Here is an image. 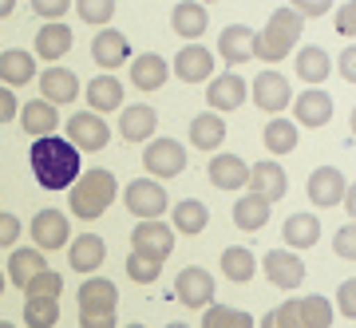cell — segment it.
<instances>
[{
	"label": "cell",
	"instance_id": "obj_1",
	"mask_svg": "<svg viewBox=\"0 0 356 328\" xmlns=\"http://www.w3.org/2000/svg\"><path fill=\"white\" fill-rule=\"evenodd\" d=\"M28 163H32V174L44 190H72L79 174H83V163H79V151L60 135H48V139H36L32 151H28Z\"/></svg>",
	"mask_w": 356,
	"mask_h": 328
},
{
	"label": "cell",
	"instance_id": "obj_2",
	"mask_svg": "<svg viewBox=\"0 0 356 328\" xmlns=\"http://www.w3.org/2000/svg\"><path fill=\"white\" fill-rule=\"evenodd\" d=\"M301 24H305V20L293 13L289 4H285V8H277V13L266 20V28H261V32H254V40H250V60L281 63L293 48H297V40H301Z\"/></svg>",
	"mask_w": 356,
	"mask_h": 328
},
{
	"label": "cell",
	"instance_id": "obj_3",
	"mask_svg": "<svg viewBox=\"0 0 356 328\" xmlns=\"http://www.w3.org/2000/svg\"><path fill=\"white\" fill-rule=\"evenodd\" d=\"M115 190H119V182H115L111 170L91 166V170H83V174L72 182V190H67V206H72V214H76L79 222H95V218H103L107 214V206L115 202Z\"/></svg>",
	"mask_w": 356,
	"mask_h": 328
},
{
	"label": "cell",
	"instance_id": "obj_4",
	"mask_svg": "<svg viewBox=\"0 0 356 328\" xmlns=\"http://www.w3.org/2000/svg\"><path fill=\"white\" fill-rule=\"evenodd\" d=\"M79 328H115L119 325V285L107 277H88L79 285Z\"/></svg>",
	"mask_w": 356,
	"mask_h": 328
},
{
	"label": "cell",
	"instance_id": "obj_5",
	"mask_svg": "<svg viewBox=\"0 0 356 328\" xmlns=\"http://www.w3.org/2000/svg\"><path fill=\"white\" fill-rule=\"evenodd\" d=\"M123 206H127L139 222H159V218L170 210V198H166L163 182H154V178H135V182H127V190H123Z\"/></svg>",
	"mask_w": 356,
	"mask_h": 328
},
{
	"label": "cell",
	"instance_id": "obj_6",
	"mask_svg": "<svg viewBox=\"0 0 356 328\" xmlns=\"http://www.w3.org/2000/svg\"><path fill=\"white\" fill-rule=\"evenodd\" d=\"M186 151H182V142L178 139H151L147 142V151H143V170L147 178L154 182H163V178H178L186 170Z\"/></svg>",
	"mask_w": 356,
	"mask_h": 328
},
{
	"label": "cell",
	"instance_id": "obj_7",
	"mask_svg": "<svg viewBox=\"0 0 356 328\" xmlns=\"http://www.w3.org/2000/svg\"><path fill=\"white\" fill-rule=\"evenodd\" d=\"M250 99H254V107H261L266 115L277 119V115L293 103V88H289V79L281 76V72L266 67V72H257L254 83H250Z\"/></svg>",
	"mask_w": 356,
	"mask_h": 328
},
{
	"label": "cell",
	"instance_id": "obj_8",
	"mask_svg": "<svg viewBox=\"0 0 356 328\" xmlns=\"http://www.w3.org/2000/svg\"><path fill=\"white\" fill-rule=\"evenodd\" d=\"M28 233H32V249L56 253L72 241V222H67V214H60V210H40V214L28 222Z\"/></svg>",
	"mask_w": 356,
	"mask_h": 328
},
{
	"label": "cell",
	"instance_id": "obj_9",
	"mask_svg": "<svg viewBox=\"0 0 356 328\" xmlns=\"http://www.w3.org/2000/svg\"><path fill=\"white\" fill-rule=\"evenodd\" d=\"M67 142L76 147V151H103L107 142H111V126H107V119L103 115H91V111H76L72 119H67Z\"/></svg>",
	"mask_w": 356,
	"mask_h": 328
},
{
	"label": "cell",
	"instance_id": "obj_10",
	"mask_svg": "<svg viewBox=\"0 0 356 328\" xmlns=\"http://www.w3.org/2000/svg\"><path fill=\"white\" fill-rule=\"evenodd\" d=\"M214 273L202 265H186L182 273L175 277V297L186 309H206V304H214Z\"/></svg>",
	"mask_w": 356,
	"mask_h": 328
},
{
	"label": "cell",
	"instance_id": "obj_11",
	"mask_svg": "<svg viewBox=\"0 0 356 328\" xmlns=\"http://www.w3.org/2000/svg\"><path fill=\"white\" fill-rule=\"evenodd\" d=\"M261 273H266L269 285H277L285 293H293L297 285H305V261L289 249H269L261 257Z\"/></svg>",
	"mask_w": 356,
	"mask_h": 328
},
{
	"label": "cell",
	"instance_id": "obj_12",
	"mask_svg": "<svg viewBox=\"0 0 356 328\" xmlns=\"http://www.w3.org/2000/svg\"><path fill=\"white\" fill-rule=\"evenodd\" d=\"M131 249L143 257H154V261H166L175 253V229L166 222H139L131 229Z\"/></svg>",
	"mask_w": 356,
	"mask_h": 328
},
{
	"label": "cell",
	"instance_id": "obj_13",
	"mask_svg": "<svg viewBox=\"0 0 356 328\" xmlns=\"http://www.w3.org/2000/svg\"><path fill=\"white\" fill-rule=\"evenodd\" d=\"M170 72H175L182 83H210L214 79V51L202 48V44H186L170 60Z\"/></svg>",
	"mask_w": 356,
	"mask_h": 328
},
{
	"label": "cell",
	"instance_id": "obj_14",
	"mask_svg": "<svg viewBox=\"0 0 356 328\" xmlns=\"http://www.w3.org/2000/svg\"><path fill=\"white\" fill-rule=\"evenodd\" d=\"M344 190H348V178H344L337 166H317V170L309 174V182H305L309 202L321 206V210H329V206H341Z\"/></svg>",
	"mask_w": 356,
	"mask_h": 328
},
{
	"label": "cell",
	"instance_id": "obj_15",
	"mask_svg": "<svg viewBox=\"0 0 356 328\" xmlns=\"http://www.w3.org/2000/svg\"><path fill=\"white\" fill-rule=\"evenodd\" d=\"M285 190H289V174L281 170V163L273 158H261V163L250 166V194H257L261 202H281L285 198Z\"/></svg>",
	"mask_w": 356,
	"mask_h": 328
},
{
	"label": "cell",
	"instance_id": "obj_16",
	"mask_svg": "<svg viewBox=\"0 0 356 328\" xmlns=\"http://www.w3.org/2000/svg\"><path fill=\"white\" fill-rule=\"evenodd\" d=\"M206 103L214 115H226V111H238L245 103V79L238 72H222L206 83Z\"/></svg>",
	"mask_w": 356,
	"mask_h": 328
},
{
	"label": "cell",
	"instance_id": "obj_17",
	"mask_svg": "<svg viewBox=\"0 0 356 328\" xmlns=\"http://www.w3.org/2000/svg\"><path fill=\"white\" fill-rule=\"evenodd\" d=\"M91 60L103 67V76H111L119 63L131 60L127 36H123L119 28H99V32H95V40H91Z\"/></svg>",
	"mask_w": 356,
	"mask_h": 328
},
{
	"label": "cell",
	"instance_id": "obj_18",
	"mask_svg": "<svg viewBox=\"0 0 356 328\" xmlns=\"http://www.w3.org/2000/svg\"><path fill=\"white\" fill-rule=\"evenodd\" d=\"M206 178L214 182V190H226V194H238L250 182V166H245L242 154H214L210 166H206Z\"/></svg>",
	"mask_w": 356,
	"mask_h": 328
},
{
	"label": "cell",
	"instance_id": "obj_19",
	"mask_svg": "<svg viewBox=\"0 0 356 328\" xmlns=\"http://www.w3.org/2000/svg\"><path fill=\"white\" fill-rule=\"evenodd\" d=\"M293 123H297V131L301 126H309V131H317V126H325L332 119V95L329 91H321V88H309L305 95H297L293 99Z\"/></svg>",
	"mask_w": 356,
	"mask_h": 328
},
{
	"label": "cell",
	"instance_id": "obj_20",
	"mask_svg": "<svg viewBox=\"0 0 356 328\" xmlns=\"http://www.w3.org/2000/svg\"><path fill=\"white\" fill-rule=\"evenodd\" d=\"M67 261H72L76 273L91 277V273L107 261V241H103L99 233H79V238L67 241Z\"/></svg>",
	"mask_w": 356,
	"mask_h": 328
},
{
	"label": "cell",
	"instance_id": "obj_21",
	"mask_svg": "<svg viewBox=\"0 0 356 328\" xmlns=\"http://www.w3.org/2000/svg\"><path fill=\"white\" fill-rule=\"evenodd\" d=\"M40 99L51 107H64V103L79 99V76L72 67H48L40 76Z\"/></svg>",
	"mask_w": 356,
	"mask_h": 328
},
{
	"label": "cell",
	"instance_id": "obj_22",
	"mask_svg": "<svg viewBox=\"0 0 356 328\" xmlns=\"http://www.w3.org/2000/svg\"><path fill=\"white\" fill-rule=\"evenodd\" d=\"M154 131H159V115H154L151 103H131V107H123V115H119V135L127 142H151Z\"/></svg>",
	"mask_w": 356,
	"mask_h": 328
},
{
	"label": "cell",
	"instance_id": "obj_23",
	"mask_svg": "<svg viewBox=\"0 0 356 328\" xmlns=\"http://www.w3.org/2000/svg\"><path fill=\"white\" fill-rule=\"evenodd\" d=\"M36 79V56L24 48H8L0 51V88H24Z\"/></svg>",
	"mask_w": 356,
	"mask_h": 328
},
{
	"label": "cell",
	"instance_id": "obj_24",
	"mask_svg": "<svg viewBox=\"0 0 356 328\" xmlns=\"http://www.w3.org/2000/svg\"><path fill=\"white\" fill-rule=\"evenodd\" d=\"M166 79H170V63H166L159 51H143V56L131 60V83H135L139 91L151 95V91L163 88Z\"/></svg>",
	"mask_w": 356,
	"mask_h": 328
},
{
	"label": "cell",
	"instance_id": "obj_25",
	"mask_svg": "<svg viewBox=\"0 0 356 328\" xmlns=\"http://www.w3.org/2000/svg\"><path fill=\"white\" fill-rule=\"evenodd\" d=\"M170 28L178 32V40L206 36V28H210V8L198 4V0H182V4H175V13H170Z\"/></svg>",
	"mask_w": 356,
	"mask_h": 328
},
{
	"label": "cell",
	"instance_id": "obj_26",
	"mask_svg": "<svg viewBox=\"0 0 356 328\" xmlns=\"http://www.w3.org/2000/svg\"><path fill=\"white\" fill-rule=\"evenodd\" d=\"M206 226H210V210H206V202H198V198H182V202L170 210V229H175V238L178 233H182V238H198Z\"/></svg>",
	"mask_w": 356,
	"mask_h": 328
},
{
	"label": "cell",
	"instance_id": "obj_27",
	"mask_svg": "<svg viewBox=\"0 0 356 328\" xmlns=\"http://www.w3.org/2000/svg\"><path fill=\"white\" fill-rule=\"evenodd\" d=\"M191 147H198V151H210L214 154L222 142H226V119L214 111H202V115H194L191 119Z\"/></svg>",
	"mask_w": 356,
	"mask_h": 328
},
{
	"label": "cell",
	"instance_id": "obj_28",
	"mask_svg": "<svg viewBox=\"0 0 356 328\" xmlns=\"http://www.w3.org/2000/svg\"><path fill=\"white\" fill-rule=\"evenodd\" d=\"M281 238L289 249H313L321 241V218L317 214H289L285 218V226H281Z\"/></svg>",
	"mask_w": 356,
	"mask_h": 328
},
{
	"label": "cell",
	"instance_id": "obj_29",
	"mask_svg": "<svg viewBox=\"0 0 356 328\" xmlns=\"http://www.w3.org/2000/svg\"><path fill=\"white\" fill-rule=\"evenodd\" d=\"M250 40H254V28L245 24H229L218 32V56L222 63L238 67V63H250Z\"/></svg>",
	"mask_w": 356,
	"mask_h": 328
},
{
	"label": "cell",
	"instance_id": "obj_30",
	"mask_svg": "<svg viewBox=\"0 0 356 328\" xmlns=\"http://www.w3.org/2000/svg\"><path fill=\"white\" fill-rule=\"evenodd\" d=\"M218 269H222V277L234 281V285H250L257 273V257L245 245H226L222 257H218Z\"/></svg>",
	"mask_w": 356,
	"mask_h": 328
},
{
	"label": "cell",
	"instance_id": "obj_31",
	"mask_svg": "<svg viewBox=\"0 0 356 328\" xmlns=\"http://www.w3.org/2000/svg\"><path fill=\"white\" fill-rule=\"evenodd\" d=\"M16 119H20V126H24V135H32V139H48V135H56V126H60L56 107L44 103V99L24 103V111L16 115Z\"/></svg>",
	"mask_w": 356,
	"mask_h": 328
},
{
	"label": "cell",
	"instance_id": "obj_32",
	"mask_svg": "<svg viewBox=\"0 0 356 328\" xmlns=\"http://www.w3.org/2000/svg\"><path fill=\"white\" fill-rule=\"evenodd\" d=\"M88 107L91 115H107L123 107V83L115 76H95L88 79Z\"/></svg>",
	"mask_w": 356,
	"mask_h": 328
},
{
	"label": "cell",
	"instance_id": "obj_33",
	"mask_svg": "<svg viewBox=\"0 0 356 328\" xmlns=\"http://www.w3.org/2000/svg\"><path fill=\"white\" fill-rule=\"evenodd\" d=\"M67 51H72V28L67 24H44L36 32V56L44 63L56 67V60H64Z\"/></svg>",
	"mask_w": 356,
	"mask_h": 328
},
{
	"label": "cell",
	"instance_id": "obj_34",
	"mask_svg": "<svg viewBox=\"0 0 356 328\" xmlns=\"http://www.w3.org/2000/svg\"><path fill=\"white\" fill-rule=\"evenodd\" d=\"M261 142H266V151L273 154V158H281V154H293L297 151V142H301V131H297V123L293 119H269L266 131H261Z\"/></svg>",
	"mask_w": 356,
	"mask_h": 328
},
{
	"label": "cell",
	"instance_id": "obj_35",
	"mask_svg": "<svg viewBox=\"0 0 356 328\" xmlns=\"http://www.w3.org/2000/svg\"><path fill=\"white\" fill-rule=\"evenodd\" d=\"M293 67H297V76L305 79L309 88H321V83H325V79L332 76V60H329V51L317 48V44H309V48L297 51V63H293Z\"/></svg>",
	"mask_w": 356,
	"mask_h": 328
},
{
	"label": "cell",
	"instance_id": "obj_36",
	"mask_svg": "<svg viewBox=\"0 0 356 328\" xmlns=\"http://www.w3.org/2000/svg\"><path fill=\"white\" fill-rule=\"evenodd\" d=\"M269 214H273V206L261 202V198H257V194H250V190H245L242 198L234 202V226L245 229V233H257V229H266Z\"/></svg>",
	"mask_w": 356,
	"mask_h": 328
},
{
	"label": "cell",
	"instance_id": "obj_37",
	"mask_svg": "<svg viewBox=\"0 0 356 328\" xmlns=\"http://www.w3.org/2000/svg\"><path fill=\"white\" fill-rule=\"evenodd\" d=\"M44 269H48V261H44V253L32 249V245L13 249V257H8V281H13L16 289H24L28 281L36 277V273H44Z\"/></svg>",
	"mask_w": 356,
	"mask_h": 328
},
{
	"label": "cell",
	"instance_id": "obj_38",
	"mask_svg": "<svg viewBox=\"0 0 356 328\" xmlns=\"http://www.w3.org/2000/svg\"><path fill=\"white\" fill-rule=\"evenodd\" d=\"M297 316H301V328H332V320H337L329 297H321V293L297 297Z\"/></svg>",
	"mask_w": 356,
	"mask_h": 328
},
{
	"label": "cell",
	"instance_id": "obj_39",
	"mask_svg": "<svg viewBox=\"0 0 356 328\" xmlns=\"http://www.w3.org/2000/svg\"><path fill=\"white\" fill-rule=\"evenodd\" d=\"M202 328H254V316L234 309V304H206Z\"/></svg>",
	"mask_w": 356,
	"mask_h": 328
},
{
	"label": "cell",
	"instance_id": "obj_40",
	"mask_svg": "<svg viewBox=\"0 0 356 328\" xmlns=\"http://www.w3.org/2000/svg\"><path fill=\"white\" fill-rule=\"evenodd\" d=\"M56 320H60V301H48V297L24 301V328H56Z\"/></svg>",
	"mask_w": 356,
	"mask_h": 328
},
{
	"label": "cell",
	"instance_id": "obj_41",
	"mask_svg": "<svg viewBox=\"0 0 356 328\" xmlns=\"http://www.w3.org/2000/svg\"><path fill=\"white\" fill-rule=\"evenodd\" d=\"M20 293H24V301H28V297H48V301H60V293H64V277H60L56 269H44V273H36V277L28 281Z\"/></svg>",
	"mask_w": 356,
	"mask_h": 328
},
{
	"label": "cell",
	"instance_id": "obj_42",
	"mask_svg": "<svg viewBox=\"0 0 356 328\" xmlns=\"http://www.w3.org/2000/svg\"><path fill=\"white\" fill-rule=\"evenodd\" d=\"M163 265L166 261H154V257H143V253H131L127 257V277L135 285H154V281L163 277Z\"/></svg>",
	"mask_w": 356,
	"mask_h": 328
},
{
	"label": "cell",
	"instance_id": "obj_43",
	"mask_svg": "<svg viewBox=\"0 0 356 328\" xmlns=\"http://www.w3.org/2000/svg\"><path fill=\"white\" fill-rule=\"evenodd\" d=\"M76 13H79V20H88V24L107 28L111 24V16H115V0H79Z\"/></svg>",
	"mask_w": 356,
	"mask_h": 328
},
{
	"label": "cell",
	"instance_id": "obj_44",
	"mask_svg": "<svg viewBox=\"0 0 356 328\" xmlns=\"http://www.w3.org/2000/svg\"><path fill=\"white\" fill-rule=\"evenodd\" d=\"M332 253H337L341 261H356V226H353V222L337 229V238H332Z\"/></svg>",
	"mask_w": 356,
	"mask_h": 328
},
{
	"label": "cell",
	"instance_id": "obj_45",
	"mask_svg": "<svg viewBox=\"0 0 356 328\" xmlns=\"http://www.w3.org/2000/svg\"><path fill=\"white\" fill-rule=\"evenodd\" d=\"M67 8H72V0H32V13L44 16L48 24H64Z\"/></svg>",
	"mask_w": 356,
	"mask_h": 328
},
{
	"label": "cell",
	"instance_id": "obj_46",
	"mask_svg": "<svg viewBox=\"0 0 356 328\" xmlns=\"http://www.w3.org/2000/svg\"><path fill=\"white\" fill-rule=\"evenodd\" d=\"M269 316H273V325H277V328H301V316H297V297L281 301Z\"/></svg>",
	"mask_w": 356,
	"mask_h": 328
},
{
	"label": "cell",
	"instance_id": "obj_47",
	"mask_svg": "<svg viewBox=\"0 0 356 328\" xmlns=\"http://www.w3.org/2000/svg\"><path fill=\"white\" fill-rule=\"evenodd\" d=\"M16 241H20V218L0 214V249H13Z\"/></svg>",
	"mask_w": 356,
	"mask_h": 328
},
{
	"label": "cell",
	"instance_id": "obj_48",
	"mask_svg": "<svg viewBox=\"0 0 356 328\" xmlns=\"http://www.w3.org/2000/svg\"><path fill=\"white\" fill-rule=\"evenodd\" d=\"M337 304H341V316L344 320H353L356 316V281H341V293H337Z\"/></svg>",
	"mask_w": 356,
	"mask_h": 328
},
{
	"label": "cell",
	"instance_id": "obj_49",
	"mask_svg": "<svg viewBox=\"0 0 356 328\" xmlns=\"http://www.w3.org/2000/svg\"><path fill=\"white\" fill-rule=\"evenodd\" d=\"M289 8H293L297 16H301V20H305V16L313 20V16H325V13L332 8V4H329V0H293Z\"/></svg>",
	"mask_w": 356,
	"mask_h": 328
},
{
	"label": "cell",
	"instance_id": "obj_50",
	"mask_svg": "<svg viewBox=\"0 0 356 328\" xmlns=\"http://www.w3.org/2000/svg\"><path fill=\"white\" fill-rule=\"evenodd\" d=\"M337 32H341V36H348V40L356 36V4H353V0H348V4H341V13H337Z\"/></svg>",
	"mask_w": 356,
	"mask_h": 328
},
{
	"label": "cell",
	"instance_id": "obj_51",
	"mask_svg": "<svg viewBox=\"0 0 356 328\" xmlns=\"http://www.w3.org/2000/svg\"><path fill=\"white\" fill-rule=\"evenodd\" d=\"M16 115H20V103L8 88H0V123H13Z\"/></svg>",
	"mask_w": 356,
	"mask_h": 328
},
{
	"label": "cell",
	"instance_id": "obj_52",
	"mask_svg": "<svg viewBox=\"0 0 356 328\" xmlns=\"http://www.w3.org/2000/svg\"><path fill=\"white\" fill-rule=\"evenodd\" d=\"M341 76H344V83H356V48H344V56H341Z\"/></svg>",
	"mask_w": 356,
	"mask_h": 328
},
{
	"label": "cell",
	"instance_id": "obj_53",
	"mask_svg": "<svg viewBox=\"0 0 356 328\" xmlns=\"http://www.w3.org/2000/svg\"><path fill=\"white\" fill-rule=\"evenodd\" d=\"M16 13V0H0V20H8Z\"/></svg>",
	"mask_w": 356,
	"mask_h": 328
},
{
	"label": "cell",
	"instance_id": "obj_54",
	"mask_svg": "<svg viewBox=\"0 0 356 328\" xmlns=\"http://www.w3.org/2000/svg\"><path fill=\"white\" fill-rule=\"evenodd\" d=\"M166 328H191V325H182V320H170V325H166Z\"/></svg>",
	"mask_w": 356,
	"mask_h": 328
},
{
	"label": "cell",
	"instance_id": "obj_55",
	"mask_svg": "<svg viewBox=\"0 0 356 328\" xmlns=\"http://www.w3.org/2000/svg\"><path fill=\"white\" fill-rule=\"evenodd\" d=\"M4 285H8V281H4V273H0V293H4Z\"/></svg>",
	"mask_w": 356,
	"mask_h": 328
},
{
	"label": "cell",
	"instance_id": "obj_56",
	"mask_svg": "<svg viewBox=\"0 0 356 328\" xmlns=\"http://www.w3.org/2000/svg\"><path fill=\"white\" fill-rule=\"evenodd\" d=\"M0 328H16V325H8V320H0Z\"/></svg>",
	"mask_w": 356,
	"mask_h": 328
},
{
	"label": "cell",
	"instance_id": "obj_57",
	"mask_svg": "<svg viewBox=\"0 0 356 328\" xmlns=\"http://www.w3.org/2000/svg\"><path fill=\"white\" fill-rule=\"evenodd\" d=\"M127 328H147V325H127Z\"/></svg>",
	"mask_w": 356,
	"mask_h": 328
}]
</instances>
